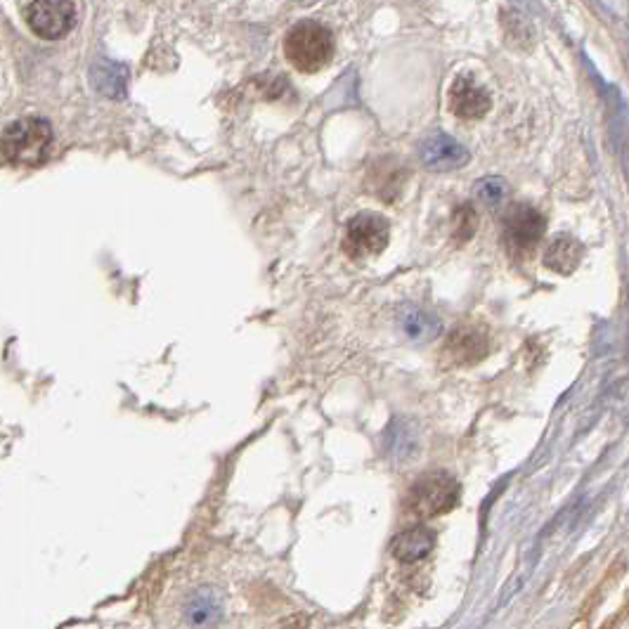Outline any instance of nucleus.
I'll use <instances>...</instances> for the list:
<instances>
[{
    "instance_id": "f257e3e1",
    "label": "nucleus",
    "mask_w": 629,
    "mask_h": 629,
    "mask_svg": "<svg viewBox=\"0 0 629 629\" xmlns=\"http://www.w3.org/2000/svg\"><path fill=\"white\" fill-rule=\"evenodd\" d=\"M284 55L301 74H317L332 62L334 34L317 19H301L284 36Z\"/></svg>"
},
{
    "instance_id": "f03ea898",
    "label": "nucleus",
    "mask_w": 629,
    "mask_h": 629,
    "mask_svg": "<svg viewBox=\"0 0 629 629\" xmlns=\"http://www.w3.org/2000/svg\"><path fill=\"white\" fill-rule=\"evenodd\" d=\"M53 145V126L38 116H24L5 128L0 138V154L17 166L41 164Z\"/></svg>"
},
{
    "instance_id": "7ed1b4c3",
    "label": "nucleus",
    "mask_w": 629,
    "mask_h": 629,
    "mask_svg": "<svg viewBox=\"0 0 629 629\" xmlns=\"http://www.w3.org/2000/svg\"><path fill=\"white\" fill-rule=\"evenodd\" d=\"M462 497V485L452 473L429 471L419 476L407 492L405 507L417 518H436L450 514Z\"/></svg>"
},
{
    "instance_id": "20e7f679",
    "label": "nucleus",
    "mask_w": 629,
    "mask_h": 629,
    "mask_svg": "<svg viewBox=\"0 0 629 629\" xmlns=\"http://www.w3.org/2000/svg\"><path fill=\"white\" fill-rule=\"evenodd\" d=\"M547 232V220L537 209L528 204H514L504 213L502 237L511 256H528L542 242Z\"/></svg>"
},
{
    "instance_id": "39448f33",
    "label": "nucleus",
    "mask_w": 629,
    "mask_h": 629,
    "mask_svg": "<svg viewBox=\"0 0 629 629\" xmlns=\"http://www.w3.org/2000/svg\"><path fill=\"white\" fill-rule=\"evenodd\" d=\"M391 239V225L381 213L362 211L348 223L343 237V251L355 261L379 256Z\"/></svg>"
},
{
    "instance_id": "423d86ee",
    "label": "nucleus",
    "mask_w": 629,
    "mask_h": 629,
    "mask_svg": "<svg viewBox=\"0 0 629 629\" xmlns=\"http://www.w3.org/2000/svg\"><path fill=\"white\" fill-rule=\"evenodd\" d=\"M24 22L43 41H60L74 29V0H31L24 10Z\"/></svg>"
},
{
    "instance_id": "0eeeda50",
    "label": "nucleus",
    "mask_w": 629,
    "mask_h": 629,
    "mask_svg": "<svg viewBox=\"0 0 629 629\" xmlns=\"http://www.w3.org/2000/svg\"><path fill=\"white\" fill-rule=\"evenodd\" d=\"M488 355V334L476 324H459L443 343L445 367H471Z\"/></svg>"
},
{
    "instance_id": "6e6552de",
    "label": "nucleus",
    "mask_w": 629,
    "mask_h": 629,
    "mask_svg": "<svg viewBox=\"0 0 629 629\" xmlns=\"http://www.w3.org/2000/svg\"><path fill=\"white\" fill-rule=\"evenodd\" d=\"M419 159L433 173H450L469 164V149L447 133H431L419 142Z\"/></svg>"
},
{
    "instance_id": "1a4fd4ad",
    "label": "nucleus",
    "mask_w": 629,
    "mask_h": 629,
    "mask_svg": "<svg viewBox=\"0 0 629 629\" xmlns=\"http://www.w3.org/2000/svg\"><path fill=\"white\" fill-rule=\"evenodd\" d=\"M447 107L450 112L457 116V119L466 121H476L483 119L485 114L492 109V97L488 93V88L481 86L473 76L459 74L455 81H452L450 93H447Z\"/></svg>"
},
{
    "instance_id": "9d476101",
    "label": "nucleus",
    "mask_w": 629,
    "mask_h": 629,
    "mask_svg": "<svg viewBox=\"0 0 629 629\" xmlns=\"http://www.w3.org/2000/svg\"><path fill=\"white\" fill-rule=\"evenodd\" d=\"M90 86L107 100H123L128 93V67L109 57H100L90 67Z\"/></svg>"
},
{
    "instance_id": "9b49d317",
    "label": "nucleus",
    "mask_w": 629,
    "mask_h": 629,
    "mask_svg": "<svg viewBox=\"0 0 629 629\" xmlns=\"http://www.w3.org/2000/svg\"><path fill=\"white\" fill-rule=\"evenodd\" d=\"M436 547V533L426 528V525H414L405 533L395 535L391 542V554L402 563H414L426 559Z\"/></svg>"
},
{
    "instance_id": "f8f14e48",
    "label": "nucleus",
    "mask_w": 629,
    "mask_h": 629,
    "mask_svg": "<svg viewBox=\"0 0 629 629\" xmlns=\"http://www.w3.org/2000/svg\"><path fill=\"white\" fill-rule=\"evenodd\" d=\"M582 256H585V246H582L577 239L563 235L559 239L549 244V249L544 251V268H549L556 275H573V272L580 268Z\"/></svg>"
},
{
    "instance_id": "ddd939ff",
    "label": "nucleus",
    "mask_w": 629,
    "mask_h": 629,
    "mask_svg": "<svg viewBox=\"0 0 629 629\" xmlns=\"http://www.w3.org/2000/svg\"><path fill=\"white\" fill-rule=\"evenodd\" d=\"M398 327L414 343H429L440 334V320L429 310L405 306L398 313Z\"/></svg>"
},
{
    "instance_id": "4468645a",
    "label": "nucleus",
    "mask_w": 629,
    "mask_h": 629,
    "mask_svg": "<svg viewBox=\"0 0 629 629\" xmlns=\"http://www.w3.org/2000/svg\"><path fill=\"white\" fill-rule=\"evenodd\" d=\"M223 615V601L216 589L204 587L190 596L185 606V618L192 625H213Z\"/></svg>"
},
{
    "instance_id": "2eb2a0df",
    "label": "nucleus",
    "mask_w": 629,
    "mask_h": 629,
    "mask_svg": "<svg viewBox=\"0 0 629 629\" xmlns=\"http://www.w3.org/2000/svg\"><path fill=\"white\" fill-rule=\"evenodd\" d=\"M473 197H476L485 209L497 211L504 204V199L509 197V185L507 180L499 178V175H490V178L478 180V185L473 187Z\"/></svg>"
},
{
    "instance_id": "dca6fc26",
    "label": "nucleus",
    "mask_w": 629,
    "mask_h": 629,
    "mask_svg": "<svg viewBox=\"0 0 629 629\" xmlns=\"http://www.w3.org/2000/svg\"><path fill=\"white\" fill-rule=\"evenodd\" d=\"M476 228H478V213L471 204L459 206V209L452 213V239H455L457 244L469 242Z\"/></svg>"
}]
</instances>
